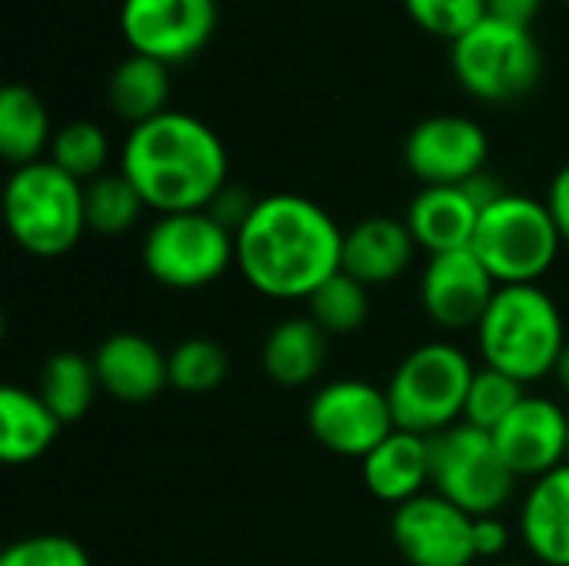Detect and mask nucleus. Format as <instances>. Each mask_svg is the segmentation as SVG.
I'll return each instance as SVG.
<instances>
[{
    "label": "nucleus",
    "mask_w": 569,
    "mask_h": 566,
    "mask_svg": "<svg viewBox=\"0 0 569 566\" xmlns=\"http://www.w3.org/2000/svg\"><path fill=\"white\" fill-rule=\"evenodd\" d=\"M343 264L340 224L310 197L270 193L237 230L243 280L273 300H310Z\"/></svg>",
    "instance_id": "obj_1"
},
{
    "label": "nucleus",
    "mask_w": 569,
    "mask_h": 566,
    "mask_svg": "<svg viewBox=\"0 0 569 566\" xmlns=\"http://www.w3.org/2000/svg\"><path fill=\"white\" fill-rule=\"evenodd\" d=\"M227 150L213 127L180 110L130 127L120 150V173L160 217L210 210L227 187Z\"/></svg>",
    "instance_id": "obj_2"
},
{
    "label": "nucleus",
    "mask_w": 569,
    "mask_h": 566,
    "mask_svg": "<svg viewBox=\"0 0 569 566\" xmlns=\"http://www.w3.org/2000/svg\"><path fill=\"white\" fill-rule=\"evenodd\" d=\"M477 344L487 367L530 387L557 370L567 347L563 314L537 284L500 287L477 327Z\"/></svg>",
    "instance_id": "obj_3"
},
{
    "label": "nucleus",
    "mask_w": 569,
    "mask_h": 566,
    "mask_svg": "<svg viewBox=\"0 0 569 566\" xmlns=\"http://www.w3.org/2000/svg\"><path fill=\"white\" fill-rule=\"evenodd\" d=\"M3 214L17 247L40 260L70 254L87 234L83 183L50 160H37L10 173Z\"/></svg>",
    "instance_id": "obj_4"
},
{
    "label": "nucleus",
    "mask_w": 569,
    "mask_h": 566,
    "mask_svg": "<svg viewBox=\"0 0 569 566\" xmlns=\"http://www.w3.org/2000/svg\"><path fill=\"white\" fill-rule=\"evenodd\" d=\"M473 374L477 367L470 364V357L447 340L413 347L397 364L387 384L397 430L437 437L447 427L460 424Z\"/></svg>",
    "instance_id": "obj_5"
},
{
    "label": "nucleus",
    "mask_w": 569,
    "mask_h": 566,
    "mask_svg": "<svg viewBox=\"0 0 569 566\" xmlns=\"http://www.w3.org/2000/svg\"><path fill=\"white\" fill-rule=\"evenodd\" d=\"M563 237L547 200L527 193H503L480 214L470 250L493 274L500 287L537 284L557 264Z\"/></svg>",
    "instance_id": "obj_6"
},
{
    "label": "nucleus",
    "mask_w": 569,
    "mask_h": 566,
    "mask_svg": "<svg viewBox=\"0 0 569 566\" xmlns=\"http://www.w3.org/2000/svg\"><path fill=\"white\" fill-rule=\"evenodd\" d=\"M460 87L483 103H510L527 97L543 73V53L533 30L483 17L473 30L450 43Z\"/></svg>",
    "instance_id": "obj_7"
},
{
    "label": "nucleus",
    "mask_w": 569,
    "mask_h": 566,
    "mask_svg": "<svg viewBox=\"0 0 569 566\" xmlns=\"http://www.w3.org/2000/svg\"><path fill=\"white\" fill-rule=\"evenodd\" d=\"M140 257L157 284L170 290H200L237 264V237L210 210L163 214L150 224Z\"/></svg>",
    "instance_id": "obj_8"
},
{
    "label": "nucleus",
    "mask_w": 569,
    "mask_h": 566,
    "mask_svg": "<svg viewBox=\"0 0 569 566\" xmlns=\"http://www.w3.org/2000/svg\"><path fill=\"white\" fill-rule=\"evenodd\" d=\"M430 487L470 517H490L510 504L517 477L500 460L493 437L460 420L430 437Z\"/></svg>",
    "instance_id": "obj_9"
},
{
    "label": "nucleus",
    "mask_w": 569,
    "mask_h": 566,
    "mask_svg": "<svg viewBox=\"0 0 569 566\" xmlns=\"http://www.w3.org/2000/svg\"><path fill=\"white\" fill-rule=\"evenodd\" d=\"M307 430L330 454L363 460L397 430L387 387L357 377L323 384L307 407Z\"/></svg>",
    "instance_id": "obj_10"
},
{
    "label": "nucleus",
    "mask_w": 569,
    "mask_h": 566,
    "mask_svg": "<svg viewBox=\"0 0 569 566\" xmlns=\"http://www.w3.org/2000/svg\"><path fill=\"white\" fill-rule=\"evenodd\" d=\"M220 20L217 0H123L120 33L130 53L153 57L167 67L193 60Z\"/></svg>",
    "instance_id": "obj_11"
},
{
    "label": "nucleus",
    "mask_w": 569,
    "mask_h": 566,
    "mask_svg": "<svg viewBox=\"0 0 569 566\" xmlns=\"http://www.w3.org/2000/svg\"><path fill=\"white\" fill-rule=\"evenodd\" d=\"M473 524L477 517L427 490L393 510L390 537L410 566H470L477 560Z\"/></svg>",
    "instance_id": "obj_12"
},
{
    "label": "nucleus",
    "mask_w": 569,
    "mask_h": 566,
    "mask_svg": "<svg viewBox=\"0 0 569 566\" xmlns=\"http://www.w3.org/2000/svg\"><path fill=\"white\" fill-rule=\"evenodd\" d=\"M487 130L460 113H437L420 120L403 143L407 170L423 187H463L487 170Z\"/></svg>",
    "instance_id": "obj_13"
},
{
    "label": "nucleus",
    "mask_w": 569,
    "mask_h": 566,
    "mask_svg": "<svg viewBox=\"0 0 569 566\" xmlns=\"http://www.w3.org/2000/svg\"><path fill=\"white\" fill-rule=\"evenodd\" d=\"M490 437L517 480H540L567 464L569 414L550 397L527 394Z\"/></svg>",
    "instance_id": "obj_14"
},
{
    "label": "nucleus",
    "mask_w": 569,
    "mask_h": 566,
    "mask_svg": "<svg viewBox=\"0 0 569 566\" xmlns=\"http://www.w3.org/2000/svg\"><path fill=\"white\" fill-rule=\"evenodd\" d=\"M497 290L500 284L470 247L430 257L420 277V304L427 317L443 330L480 327Z\"/></svg>",
    "instance_id": "obj_15"
},
{
    "label": "nucleus",
    "mask_w": 569,
    "mask_h": 566,
    "mask_svg": "<svg viewBox=\"0 0 569 566\" xmlns=\"http://www.w3.org/2000/svg\"><path fill=\"white\" fill-rule=\"evenodd\" d=\"M100 390L120 404H150L170 387L167 354L140 334H113L90 357Z\"/></svg>",
    "instance_id": "obj_16"
},
{
    "label": "nucleus",
    "mask_w": 569,
    "mask_h": 566,
    "mask_svg": "<svg viewBox=\"0 0 569 566\" xmlns=\"http://www.w3.org/2000/svg\"><path fill=\"white\" fill-rule=\"evenodd\" d=\"M480 203L470 197L467 187H423L407 210V227L413 244L423 247L430 257L467 250L473 244L480 224Z\"/></svg>",
    "instance_id": "obj_17"
},
{
    "label": "nucleus",
    "mask_w": 569,
    "mask_h": 566,
    "mask_svg": "<svg viewBox=\"0 0 569 566\" xmlns=\"http://www.w3.org/2000/svg\"><path fill=\"white\" fill-rule=\"evenodd\" d=\"M413 234L407 220L397 217H363L343 234V264L340 270L357 277L367 287L397 280L413 260Z\"/></svg>",
    "instance_id": "obj_18"
},
{
    "label": "nucleus",
    "mask_w": 569,
    "mask_h": 566,
    "mask_svg": "<svg viewBox=\"0 0 569 566\" xmlns=\"http://www.w3.org/2000/svg\"><path fill=\"white\" fill-rule=\"evenodd\" d=\"M367 490L383 504H407L430 487V437L393 430L360 460Z\"/></svg>",
    "instance_id": "obj_19"
},
{
    "label": "nucleus",
    "mask_w": 569,
    "mask_h": 566,
    "mask_svg": "<svg viewBox=\"0 0 569 566\" xmlns=\"http://www.w3.org/2000/svg\"><path fill=\"white\" fill-rule=\"evenodd\" d=\"M520 537L547 566H569V464L533 480L520 507Z\"/></svg>",
    "instance_id": "obj_20"
},
{
    "label": "nucleus",
    "mask_w": 569,
    "mask_h": 566,
    "mask_svg": "<svg viewBox=\"0 0 569 566\" xmlns=\"http://www.w3.org/2000/svg\"><path fill=\"white\" fill-rule=\"evenodd\" d=\"M57 414L40 400V394L23 387L0 390V460L7 467H27L40 460L60 437Z\"/></svg>",
    "instance_id": "obj_21"
},
{
    "label": "nucleus",
    "mask_w": 569,
    "mask_h": 566,
    "mask_svg": "<svg viewBox=\"0 0 569 566\" xmlns=\"http://www.w3.org/2000/svg\"><path fill=\"white\" fill-rule=\"evenodd\" d=\"M327 334L310 317L280 320L260 350V364L267 377L280 387H307L320 377L327 364Z\"/></svg>",
    "instance_id": "obj_22"
},
{
    "label": "nucleus",
    "mask_w": 569,
    "mask_h": 566,
    "mask_svg": "<svg viewBox=\"0 0 569 566\" xmlns=\"http://www.w3.org/2000/svg\"><path fill=\"white\" fill-rule=\"evenodd\" d=\"M107 100H110L113 113L120 120H127L130 127H140V123L167 113L170 67L153 57H143V53L123 57L107 80Z\"/></svg>",
    "instance_id": "obj_23"
},
{
    "label": "nucleus",
    "mask_w": 569,
    "mask_h": 566,
    "mask_svg": "<svg viewBox=\"0 0 569 566\" xmlns=\"http://www.w3.org/2000/svg\"><path fill=\"white\" fill-rule=\"evenodd\" d=\"M50 113L27 83H7L0 90V153L17 170L43 160L50 150Z\"/></svg>",
    "instance_id": "obj_24"
},
{
    "label": "nucleus",
    "mask_w": 569,
    "mask_h": 566,
    "mask_svg": "<svg viewBox=\"0 0 569 566\" xmlns=\"http://www.w3.org/2000/svg\"><path fill=\"white\" fill-rule=\"evenodd\" d=\"M37 394L57 414L60 424H73V420L87 417L100 394L93 360H87L73 350H60V354L47 357V364L40 370Z\"/></svg>",
    "instance_id": "obj_25"
},
{
    "label": "nucleus",
    "mask_w": 569,
    "mask_h": 566,
    "mask_svg": "<svg viewBox=\"0 0 569 566\" xmlns=\"http://www.w3.org/2000/svg\"><path fill=\"white\" fill-rule=\"evenodd\" d=\"M83 210H87V230L100 237H120L140 220L147 203L120 170L113 173L107 170L97 180L83 183Z\"/></svg>",
    "instance_id": "obj_26"
},
{
    "label": "nucleus",
    "mask_w": 569,
    "mask_h": 566,
    "mask_svg": "<svg viewBox=\"0 0 569 566\" xmlns=\"http://www.w3.org/2000/svg\"><path fill=\"white\" fill-rule=\"evenodd\" d=\"M307 317L323 327L327 337L357 334L370 317V294L367 284L337 270L327 284H320L307 300Z\"/></svg>",
    "instance_id": "obj_27"
},
{
    "label": "nucleus",
    "mask_w": 569,
    "mask_h": 566,
    "mask_svg": "<svg viewBox=\"0 0 569 566\" xmlns=\"http://www.w3.org/2000/svg\"><path fill=\"white\" fill-rule=\"evenodd\" d=\"M47 160L57 163L73 180L90 183L100 173H107V160H110L107 130L93 120H70L53 133Z\"/></svg>",
    "instance_id": "obj_28"
},
{
    "label": "nucleus",
    "mask_w": 569,
    "mask_h": 566,
    "mask_svg": "<svg viewBox=\"0 0 569 566\" xmlns=\"http://www.w3.org/2000/svg\"><path fill=\"white\" fill-rule=\"evenodd\" d=\"M167 367H170V387L180 390V394H210L230 374L227 350L217 340H207V337L180 340L167 354Z\"/></svg>",
    "instance_id": "obj_29"
},
{
    "label": "nucleus",
    "mask_w": 569,
    "mask_h": 566,
    "mask_svg": "<svg viewBox=\"0 0 569 566\" xmlns=\"http://www.w3.org/2000/svg\"><path fill=\"white\" fill-rule=\"evenodd\" d=\"M527 397V384L493 370V367H477L473 380H470V394H467V407H463V424L493 434Z\"/></svg>",
    "instance_id": "obj_30"
},
{
    "label": "nucleus",
    "mask_w": 569,
    "mask_h": 566,
    "mask_svg": "<svg viewBox=\"0 0 569 566\" xmlns=\"http://www.w3.org/2000/svg\"><path fill=\"white\" fill-rule=\"evenodd\" d=\"M410 20L443 40H460L487 17V0H403Z\"/></svg>",
    "instance_id": "obj_31"
},
{
    "label": "nucleus",
    "mask_w": 569,
    "mask_h": 566,
    "mask_svg": "<svg viewBox=\"0 0 569 566\" xmlns=\"http://www.w3.org/2000/svg\"><path fill=\"white\" fill-rule=\"evenodd\" d=\"M0 566H93L87 550L63 534H33L10 544Z\"/></svg>",
    "instance_id": "obj_32"
},
{
    "label": "nucleus",
    "mask_w": 569,
    "mask_h": 566,
    "mask_svg": "<svg viewBox=\"0 0 569 566\" xmlns=\"http://www.w3.org/2000/svg\"><path fill=\"white\" fill-rule=\"evenodd\" d=\"M473 547H477V560H497L510 547V527L503 524L500 514L477 517V524H473Z\"/></svg>",
    "instance_id": "obj_33"
},
{
    "label": "nucleus",
    "mask_w": 569,
    "mask_h": 566,
    "mask_svg": "<svg viewBox=\"0 0 569 566\" xmlns=\"http://www.w3.org/2000/svg\"><path fill=\"white\" fill-rule=\"evenodd\" d=\"M540 7H543V0H487V17H497V20L533 30V20H537Z\"/></svg>",
    "instance_id": "obj_34"
},
{
    "label": "nucleus",
    "mask_w": 569,
    "mask_h": 566,
    "mask_svg": "<svg viewBox=\"0 0 569 566\" xmlns=\"http://www.w3.org/2000/svg\"><path fill=\"white\" fill-rule=\"evenodd\" d=\"M547 207L553 214V224L563 237V244L569 247V163L553 177L550 193H547Z\"/></svg>",
    "instance_id": "obj_35"
},
{
    "label": "nucleus",
    "mask_w": 569,
    "mask_h": 566,
    "mask_svg": "<svg viewBox=\"0 0 569 566\" xmlns=\"http://www.w3.org/2000/svg\"><path fill=\"white\" fill-rule=\"evenodd\" d=\"M553 377H557V384H560V387L569 394V340H567V347H563V354H560V360H557Z\"/></svg>",
    "instance_id": "obj_36"
},
{
    "label": "nucleus",
    "mask_w": 569,
    "mask_h": 566,
    "mask_svg": "<svg viewBox=\"0 0 569 566\" xmlns=\"http://www.w3.org/2000/svg\"><path fill=\"white\" fill-rule=\"evenodd\" d=\"M567 464H569V437H567Z\"/></svg>",
    "instance_id": "obj_37"
},
{
    "label": "nucleus",
    "mask_w": 569,
    "mask_h": 566,
    "mask_svg": "<svg viewBox=\"0 0 569 566\" xmlns=\"http://www.w3.org/2000/svg\"><path fill=\"white\" fill-rule=\"evenodd\" d=\"M500 566H517V564H500Z\"/></svg>",
    "instance_id": "obj_38"
},
{
    "label": "nucleus",
    "mask_w": 569,
    "mask_h": 566,
    "mask_svg": "<svg viewBox=\"0 0 569 566\" xmlns=\"http://www.w3.org/2000/svg\"><path fill=\"white\" fill-rule=\"evenodd\" d=\"M567 3H569V0H567Z\"/></svg>",
    "instance_id": "obj_39"
}]
</instances>
